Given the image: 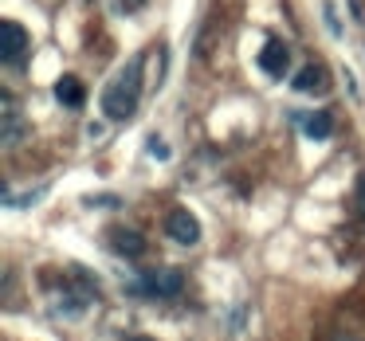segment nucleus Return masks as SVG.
Listing matches in <instances>:
<instances>
[{"label": "nucleus", "instance_id": "obj_5", "mask_svg": "<svg viewBox=\"0 0 365 341\" xmlns=\"http://www.w3.org/2000/svg\"><path fill=\"white\" fill-rule=\"evenodd\" d=\"M259 67L271 79H283V75L291 71V48H287L279 36H267V43H263V51H259Z\"/></svg>", "mask_w": 365, "mask_h": 341}, {"label": "nucleus", "instance_id": "obj_7", "mask_svg": "<svg viewBox=\"0 0 365 341\" xmlns=\"http://www.w3.org/2000/svg\"><path fill=\"white\" fill-rule=\"evenodd\" d=\"M56 98L63 106H71V110H79V106L87 103V87H83V79H75V75H63V79L56 83Z\"/></svg>", "mask_w": 365, "mask_h": 341}, {"label": "nucleus", "instance_id": "obj_12", "mask_svg": "<svg viewBox=\"0 0 365 341\" xmlns=\"http://www.w3.org/2000/svg\"><path fill=\"white\" fill-rule=\"evenodd\" d=\"M150 153H153V157H169L165 142H158V137H153V142H150Z\"/></svg>", "mask_w": 365, "mask_h": 341}, {"label": "nucleus", "instance_id": "obj_14", "mask_svg": "<svg viewBox=\"0 0 365 341\" xmlns=\"http://www.w3.org/2000/svg\"><path fill=\"white\" fill-rule=\"evenodd\" d=\"M142 4H145V0H122V9H130V12H134V9H142Z\"/></svg>", "mask_w": 365, "mask_h": 341}, {"label": "nucleus", "instance_id": "obj_9", "mask_svg": "<svg viewBox=\"0 0 365 341\" xmlns=\"http://www.w3.org/2000/svg\"><path fill=\"white\" fill-rule=\"evenodd\" d=\"M302 130H307V137H318V142H326V137L334 134V118H330L326 110L307 114V118H302Z\"/></svg>", "mask_w": 365, "mask_h": 341}, {"label": "nucleus", "instance_id": "obj_8", "mask_svg": "<svg viewBox=\"0 0 365 341\" xmlns=\"http://www.w3.org/2000/svg\"><path fill=\"white\" fill-rule=\"evenodd\" d=\"M110 247L118 255H126V259H138V255L145 251V239L138 236V231H130V228H114L110 231Z\"/></svg>", "mask_w": 365, "mask_h": 341}, {"label": "nucleus", "instance_id": "obj_15", "mask_svg": "<svg viewBox=\"0 0 365 341\" xmlns=\"http://www.w3.org/2000/svg\"><path fill=\"white\" fill-rule=\"evenodd\" d=\"M122 341H150V337H122Z\"/></svg>", "mask_w": 365, "mask_h": 341}, {"label": "nucleus", "instance_id": "obj_11", "mask_svg": "<svg viewBox=\"0 0 365 341\" xmlns=\"http://www.w3.org/2000/svg\"><path fill=\"white\" fill-rule=\"evenodd\" d=\"M322 16H326V24H330V32L341 36V24H338V16H334V4H322Z\"/></svg>", "mask_w": 365, "mask_h": 341}, {"label": "nucleus", "instance_id": "obj_6", "mask_svg": "<svg viewBox=\"0 0 365 341\" xmlns=\"http://www.w3.org/2000/svg\"><path fill=\"white\" fill-rule=\"evenodd\" d=\"M294 90H302V95H322V90H330L326 67L322 63H307L299 75H294Z\"/></svg>", "mask_w": 365, "mask_h": 341}, {"label": "nucleus", "instance_id": "obj_10", "mask_svg": "<svg viewBox=\"0 0 365 341\" xmlns=\"http://www.w3.org/2000/svg\"><path fill=\"white\" fill-rule=\"evenodd\" d=\"M354 212L365 220V173L357 177V192H354Z\"/></svg>", "mask_w": 365, "mask_h": 341}, {"label": "nucleus", "instance_id": "obj_1", "mask_svg": "<svg viewBox=\"0 0 365 341\" xmlns=\"http://www.w3.org/2000/svg\"><path fill=\"white\" fill-rule=\"evenodd\" d=\"M138 98H142V59H130L126 71L103 90V114L110 122H126L134 118Z\"/></svg>", "mask_w": 365, "mask_h": 341}, {"label": "nucleus", "instance_id": "obj_4", "mask_svg": "<svg viewBox=\"0 0 365 341\" xmlns=\"http://www.w3.org/2000/svg\"><path fill=\"white\" fill-rule=\"evenodd\" d=\"M165 231H169V239H177V243H185V247L200 243V220L189 208H173L169 220H165Z\"/></svg>", "mask_w": 365, "mask_h": 341}, {"label": "nucleus", "instance_id": "obj_13", "mask_svg": "<svg viewBox=\"0 0 365 341\" xmlns=\"http://www.w3.org/2000/svg\"><path fill=\"white\" fill-rule=\"evenodd\" d=\"M349 9H354V16L365 24V0H349Z\"/></svg>", "mask_w": 365, "mask_h": 341}, {"label": "nucleus", "instance_id": "obj_3", "mask_svg": "<svg viewBox=\"0 0 365 341\" xmlns=\"http://www.w3.org/2000/svg\"><path fill=\"white\" fill-rule=\"evenodd\" d=\"M24 51H28L24 24H16V20H0V63L16 67L20 59H24Z\"/></svg>", "mask_w": 365, "mask_h": 341}, {"label": "nucleus", "instance_id": "obj_2", "mask_svg": "<svg viewBox=\"0 0 365 341\" xmlns=\"http://www.w3.org/2000/svg\"><path fill=\"white\" fill-rule=\"evenodd\" d=\"M185 286V275L177 267H158V271H145L142 275V290L153 294V298H177Z\"/></svg>", "mask_w": 365, "mask_h": 341}, {"label": "nucleus", "instance_id": "obj_16", "mask_svg": "<svg viewBox=\"0 0 365 341\" xmlns=\"http://www.w3.org/2000/svg\"><path fill=\"white\" fill-rule=\"evenodd\" d=\"M338 341H354V337H338Z\"/></svg>", "mask_w": 365, "mask_h": 341}]
</instances>
